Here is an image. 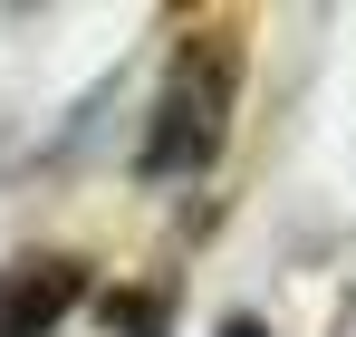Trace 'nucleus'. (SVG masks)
Wrapping results in <instances>:
<instances>
[{
    "label": "nucleus",
    "instance_id": "f257e3e1",
    "mask_svg": "<svg viewBox=\"0 0 356 337\" xmlns=\"http://www.w3.org/2000/svg\"><path fill=\"white\" fill-rule=\"evenodd\" d=\"M232 97H241V58L222 29H202V39H183V58L164 68V87H154V125H145V173H202L222 155V135H232Z\"/></svg>",
    "mask_w": 356,
    "mask_h": 337
},
{
    "label": "nucleus",
    "instance_id": "7ed1b4c3",
    "mask_svg": "<svg viewBox=\"0 0 356 337\" xmlns=\"http://www.w3.org/2000/svg\"><path fill=\"white\" fill-rule=\"evenodd\" d=\"M106 318H116L125 337H154V308H145V299H106Z\"/></svg>",
    "mask_w": 356,
    "mask_h": 337
},
{
    "label": "nucleus",
    "instance_id": "20e7f679",
    "mask_svg": "<svg viewBox=\"0 0 356 337\" xmlns=\"http://www.w3.org/2000/svg\"><path fill=\"white\" fill-rule=\"evenodd\" d=\"M222 337H270V328H260V318H232V328H222Z\"/></svg>",
    "mask_w": 356,
    "mask_h": 337
},
{
    "label": "nucleus",
    "instance_id": "f03ea898",
    "mask_svg": "<svg viewBox=\"0 0 356 337\" xmlns=\"http://www.w3.org/2000/svg\"><path fill=\"white\" fill-rule=\"evenodd\" d=\"M77 299H87V270L77 260H19L0 280V337H49Z\"/></svg>",
    "mask_w": 356,
    "mask_h": 337
}]
</instances>
